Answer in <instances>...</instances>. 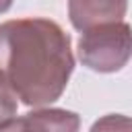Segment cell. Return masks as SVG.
<instances>
[{"instance_id": "cell-1", "label": "cell", "mask_w": 132, "mask_h": 132, "mask_svg": "<svg viewBox=\"0 0 132 132\" xmlns=\"http://www.w3.org/2000/svg\"><path fill=\"white\" fill-rule=\"evenodd\" d=\"M74 56L68 33L50 19L25 16L0 23V72L29 107H45L60 99Z\"/></svg>"}, {"instance_id": "cell-2", "label": "cell", "mask_w": 132, "mask_h": 132, "mask_svg": "<svg viewBox=\"0 0 132 132\" xmlns=\"http://www.w3.org/2000/svg\"><path fill=\"white\" fill-rule=\"evenodd\" d=\"M76 56L89 70L118 72L132 58V27L124 21L105 23L85 31L76 45Z\"/></svg>"}, {"instance_id": "cell-3", "label": "cell", "mask_w": 132, "mask_h": 132, "mask_svg": "<svg viewBox=\"0 0 132 132\" xmlns=\"http://www.w3.org/2000/svg\"><path fill=\"white\" fill-rule=\"evenodd\" d=\"M80 118L60 107H39L4 124L0 132H78Z\"/></svg>"}, {"instance_id": "cell-4", "label": "cell", "mask_w": 132, "mask_h": 132, "mask_svg": "<svg viewBox=\"0 0 132 132\" xmlns=\"http://www.w3.org/2000/svg\"><path fill=\"white\" fill-rule=\"evenodd\" d=\"M126 8H128L126 2H113V0H72L68 2V16L72 27L85 33L105 23L124 21Z\"/></svg>"}, {"instance_id": "cell-5", "label": "cell", "mask_w": 132, "mask_h": 132, "mask_svg": "<svg viewBox=\"0 0 132 132\" xmlns=\"http://www.w3.org/2000/svg\"><path fill=\"white\" fill-rule=\"evenodd\" d=\"M16 99H19L16 93L12 91V87L8 85V80L4 78V74L0 72V128L4 124H8L10 120H14L16 107H19Z\"/></svg>"}, {"instance_id": "cell-6", "label": "cell", "mask_w": 132, "mask_h": 132, "mask_svg": "<svg viewBox=\"0 0 132 132\" xmlns=\"http://www.w3.org/2000/svg\"><path fill=\"white\" fill-rule=\"evenodd\" d=\"M91 132H132V118L122 113H107L93 122Z\"/></svg>"}]
</instances>
